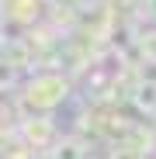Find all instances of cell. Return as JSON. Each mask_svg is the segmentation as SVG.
I'll return each instance as SVG.
<instances>
[{
	"mask_svg": "<svg viewBox=\"0 0 156 159\" xmlns=\"http://www.w3.org/2000/svg\"><path fill=\"white\" fill-rule=\"evenodd\" d=\"M49 4H52V0H49Z\"/></svg>",
	"mask_w": 156,
	"mask_h": 159,
	"instance_id": "9",
	"label": "cell"
},
{
	"mask_svg": "<svg viewBox=\"0 0 156 159\" xmlns=\"http://www.w3.org/2000/svg\"><path fill=\"white\" fill-rule=\"evenodd\" d=\"M146 17L156 21V0H146Z\"/></svg>",
	"mask_w": 156,
	"mask_h": 159,
	"instance_id": "7",
	"label": "cell"
},
{
	"mask_svg": "<svg viewBox=\"0 0 156 159\" xmlns=\"http://www.w3.org/2000/svg\"><path fill=\"white\" fill-rule=\"evenodd\" d=\"M35 159H52V152L45 149V152H35Z\"/></svg>",
	"mask_w": 156,
	"mask_h": 159,
	"instance_id": "8",
	"label": "cell"
},
{
	"mask_svg": "<svg viewBox=\"0 0 156 159\" xmlns=\"http://www.w3.org/2000/svg\"><path fill=\"white\" fill-rule=\"evenodd\" d=\"M132 100L139 104V107L142 111H156V83H142V80H139V83H135V90H132Z\"/></svg>",
	"mask_w": 156,
	"mask_h": 159,
	"instance_id": "5",
	"label": "cell"
},
{
	"mask_svg": "<svg viewBox=\"0 0 156 159\" xmlns=\"http://www.w3.org/2000/svg\"><path fill=\"white\" fill-rule=\"evenodd\" d=\"M56 121L52 118H21V125H17V139H21V145H28L31 152H45V145H56Z\"/></svg>",
	"mask_w": 156,
	"mask_h": 159,
	"instance_id": "2",
	"label": "cell"
},
{
	"mask_svg": "<svg viewBox=\"0 0 156 159\" xmlns=\"http://www.w3.org/2000/svg\"><path fill=\"white\" fill-rule=\"evenodd\" d=\"M49 152H52V159H87L83 145L76 142L73 135H69V139H56V145H52Z\"/></svg>",
	"mask_w": 156,
	"mask_h": 159,
	"instance_id": "4",
	"label": "cell"
},
{
	"mask_svg": "<svg viewBox=\"0 0 156 159\" xmlns=\"http://www.w3.org/2000/svg\"><path fill=\"white\" fill-rule=\"evenodd\" d=\"M14 83H17V69H14L4 56H0V90H11Z\"/></svg>",
	"mask_w": 156,
	"mask_h": 159,
	"instance_id": "6",
	"label": "cell"
},
{
	"mask_svg": "<svg viewBox=\"0 0 156 159\" xmlns=\"http://www.w3.org/2000/svg\"><path fill=\"white\" fill-rule=\"evenodd\" d=\"M0 4H4V21H14L21 28H31L45 14L49 0H0Z\"/></svg>",
	"mask_w": 156,
	"mask_h": 159,
	"instance_id": "3",
	"label": "cell"
},
{
	"mask_svg": "<svg viewBox=\"0 0 156 159\" xmlns=\"http://www.w3.org/2000/svg\"><path fill=\"white\" fill-rule=\"evenodd\" d=\"M73 93V83L59 73V69H45V73H35L28 83H24V93H21V118H35V114H45V111H56L59 104H66Z\"/></svg>",
	"mask_w": 156,
	"mask_h": 159,
	"instance_id": "1",
	"label": "cell"
}]
</instances>
